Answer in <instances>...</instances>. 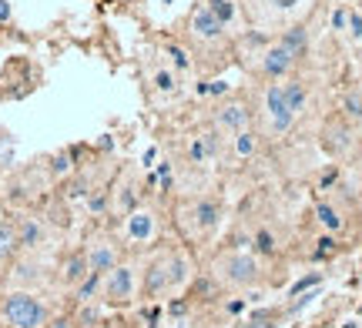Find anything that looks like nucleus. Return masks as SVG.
Wrapping results in <instances>:
<instances>
[{"label":"nucleus","mask_w":362,"mask_h":328,"mask_svg":"<svg viewBox=\"0 0 362 328\" xmlns=\"http://www.w3.org/2000/svg\"><path fill=\"white\" fill-rule=\"evenodd\" d=\"M188 37H191L198 47H218V44H225L228 27L215 17V10L208 7L205 0H198V3L191 7V14H188Z\"/></svg>","instance_id":"0eeeda50"},{"label":"nucleus","mask_w":362,"mask_h":328,"mask_svg":"<svg viewBox=\"0 0 362 328\" xmlns=\"http://www.w3.org/2000/svg\"><path fill=\"white\" fill-rule=\"evenodd\" d=\"M195 94H198V98H228V94H232V84H228L225 77H215V80H202V84L195 87Z\"/></svg>","instance_id":"7c9ffc66"},{"label":"nucleus","mask_w":362,"mask_h":328,"mask_svg":"<svg viewBox=\"0 0 362 328\" xmlns=\"http://www.w3.org/2000/svg\"><path fill=\"white\" fill-rule=\"evenodd\" d=\"M7 278L14 288H27L34 292V285H44V265L37 261V254H17V261L7 268Z\"/></svg>","instance_id":"4468645a"},{"label":"nucleus","mask_w":362,"mask_h":328,"mask_svg":"<svg viewBox=\"0 0 362 328\" xmlns=\"http://www.w3.org/2000/svg\"><path fill=\"white\" fill-rule=\"evenodd\" d=\"M168 292H175L171 288V248H164V252H158L148 265H145V272L138 275V295L141 298H161V295H168Z\"/></svg>","instance_id":"1a4fd4ad"},{"label":"nucleus","mask_w":362,"mask_h":328,"mask_svg":"<svg viewBox=\"0 0 362 328\" xmlns=\"http://www.w3.org/2000/svg\"><path fill=\"white\" fill-rule=\"evenodd\" d=\"M10 14H14V10H10V0H0V24H7Z\"/></svg>","instance_id":"79ce46f5"},{"label":"nucleus","mask_w":362,"mask_h":328,"mask_svg":"<svg viewBox=\"0 0 362 328\" xmlns=\"http://www.w3.org/2000/svg\"><path fill=\"white\" fill-rule=\"evenodd\" d=\"M14 231H17L21 254H41L51 245L54 228L47 225L44 215H37V211H17V215H14Z\"/></svg>","instance_id":"6e6552de"},{"label":"nucleus","mask_w":362,"mask_h":328,"mask_svg":"<svg viewBox=\"0 0 362 328\" xmlns=\"http://www.w3.org/2000/svg\"><path fill=\"white\" fill-rule=\"evenodd\" d=\"M315 245H319V248L312 252V261H326V258H332V254L339 252V241L332 238V234H322Z\"/></svg>","instance_id":"72a5a7b5"},{"label":"nucleus","mask_w":362,"mask_h":328,"mask_svg":"<svg viewBox=\"0 0 362 328\" xmlns=\"http://www.w3.org/2000/svg\"><path fill=\"white\" fill-rule=\"evenodd\" d=\"M262 148V134L255 127H245V131H238L232 134V157L235 161H248V157H255Z\"/></svg>","instance_id":"aec40b11"},{"label":"nucleus","mask_w":362,"mask_h":328,"mask_svg":"<svg viewBox=\"0 0 362 328\" xmlns=\"http://www.w3.org/2000/svg\"><path fill=\"white\" fill-rule=\"evenodd\" d=\"M349 34H352V37H356V41H362V14H356V10H352V14H349Z\"/></svg>","instance_id":"4c0bfd02"},{"label":"nucleus","mask_w":362,"mask_h":328,"mask_svg":"<svg viewBox=\"0 0 362 328\" xmlns=\"http://www.w3.org/2000/svg\"><path fill=\"white\" fill-rule=\"evenodd\" d=\"M184 154H188V164H195V168H205L208 161H211V154H208L205 138H202V134H191V138H188Z\"/></svg>","instance_id":"c85d7f7f"},{"label":"nucleus","mask_w":362,"mask_h":328,"mask_svg":"<svg viewBox=\"0 0 362 328\" xmlns=\"http://www.w3.org/2000/svg\"><path fill=\"white\" fill-rule=\"evenodd\" d=\"M322 148L329 154H336V157L349 154V148H352V131H349L345 118H336V121L326 124V131H322Z\"/></svg>","instance_id":"dca6fc26"},{"label":"nucleus","mask_w":362,"mask_h":328,"mask_svg":"<svg viewBox=\"0 0 362 328\" xmlns=\"http://www.w3.org/2000/svg\"><path fill=\"white\" fill-rule=\"evenodd\" d=\"M295 64H299V61L285 51L279 41H272V44H268L262 54H255L252 74L259 77V80H285V77H292Z\"/></svg>","instance_id":"9b49d317"},{"label":"nucleus","mask_w":362,"mask_h":328,"mask_svg":"<svg viewBox=\"0 0 362 328\" xmlns=\"http://www.w3.org/2000/svg\"><path fill=\"white\" fill-rule=\"evenodd\" d=\"M81 248L87 254L91 272H98V275H107L114 265H121V241L111 231H91Z\"/></svg>","instance_id":"9d476101"},{"label":"nucleus","mask_w":362,"mask_h":328,"mask_svg":"<svg viewBox=\"0 0 362 328\" xmlns=\"http://www.w3.org/2000/svg\"><path fill=\"white\" fill-rule=\"evenodd\" d=\"M114 148V141H111V134H104L101 141H98V151H111Z\"/></svg>","instance_id":"c03bdc74"},{"label":"nucleus","mask_w":362,"mask_h":328,"mask_svg":"<svg viewBox=\"0 0 362 328\" xmlns=\"http://www.w3.org/2000/svg\"><path fill=\"white\" fill-rule=\"evenodd\" d=\"M51 318V305L37 292L10 288L0 295V325L3 328H47Z\"/></svg>","instance_id":"f257e3e1"},{"label":"nucleus","mask_w":362,"mask_h":328,"mask_svg":"<svg viewBox=\"0 0 362 328\" xmlns=\"http://www.w3.org/2000/svg\"><path fill=\"white\" fill-rule=\"evenodd\" d=\"M87 275H91V265H87V254H84V248H74V252L64 254V261H61V285L78 288V285Z\"/></svg>","instance_id":"f3484780"},{"label":"nucleus","mask_w":362,"mask_h":328,"mask_svg":"<svg viewBox=\"0 0 362 328\" xmlns=\"http://www.w3.org/2000/svg\"><path fill=\"white\" fill-rule=\"evenodd\" d=\"M138 268L131 265V261H121V265H114L107 275L101 278V298L104 305H111V308H125L138 298Z\"/></svg>","instance_id":"39448f33"},{"label":"nucleus","mask_w":362,"mask_h":328,"mask_svg":"<svg viewBox=\"0 0 362 328\" xmlns=\"http://www.w3.org/2000/svg\"><path fill=\"white\" fill-rule=\"evenodd\" d=\"M295 111L288 107L282 91V80H265L262 87V124L268 138H285L292 127H295Z\"/></svg>","instance_id":"20e7f679"},{"label":"nucleus","mask_w":362,"mask_h":328,"mask_svg":"<svg viewBox=\"0 0 362 328\" xmlns=\"http://www.w3.org/2000/svg\"><path fill=\"white\" fill-rule=\"evenodd\" d=\"M141 164H145V168H155V164H158V148H155V144H151V148L145 151V157H141Z\"/></svg>","instance_id":"ea45409f"},{"label":"nucleus","mask_w":362,"mask_h":328,"mask_svg":"<svg viewBox=\"0 0 362 328\" xmlns=\"http://www.w3.org/2000/svg\"><path fill=\"white\" fill-rule=\"evenodd\" d=\"M21 254L17 231H14V215H0V272H7Z\"/></svg>","instance_id":"a211bd4d"},{"label":"nucleus","mask_w":362,"mask_h":328,"mask_svg":"<svg viewBox=\"0 0 362 328\" xmlns=\"http://www.w3.org/2000/svg\"><path fill=\"white\" fill-rule=\"evenodd\" d=\"M252 107L245 98H232V101H222L215 107V114H211V124L218 134H225V138H232L238 131H245V127H252Z\"/></svg>","instance_id":"ddd939ff"},{"label":"nucleus","mask_w":362,"mask_h":328,"mask_svg":"<svg viewBox=\"0 0 362 328\" xmlns=\"http://www.w3.org/2000/svg\"><path fill=\"white\" fill-rule=\"evenodd\" d=\"M268 44H272V34H268V30H259V27H248V30L238 34V51H245L248 57L262 54Z\"/></svg>","instance_id":"4be33fe9"},{"label":"nucleus","mask_w":362,"mask_h":328,"mask_svg":"<svg viewBox=\"0 0 362 328\" xmlns=\"http://www.w3.org/2000/svg\"><path fill=\"white\" fill-rule=\"evenodd\" d=\"M319 281H322V272H312V275L299 278V281H295V285H292V288H288V295H292V298H295V295H302V292H306V288H312V285H319Z\"/></svg>","instance_id":"c9c22d12"},{"label":"nucleus","mask_w":362,"mask_h":328,"mask_svg":"<svg viewBox=\"0 0 362 328\" xmlns=\"http://www.w3.org/2000/svg\"><path fill=\"white\" fill-rule=\"evenodd\" d=\"M342 118H345L349 124H359L362 121V91L359 87H349V91L342 94Z\"/></svg>","instance_id":"bb28decb"},{"label":"nucleus","mask_w":362,"mask_h":328,"mask_svg":"<svg viewBox=\"0 0 362 328\" xmlns=\"http://www.w3.org/2000/svg\"><path fill=\"white\" fill-rule=\"evenodd\" d=\"M336 181H339V164H332V168H329L326 175L319 177V191H329V188H332Z\"/></svg>","instance_id":"e433bc0d"},{"label":"nucleus","mask_w":362,"mask_h":328,"mask_svg":"<svg viewBox=\"0 0 362 328\" xmlns=\"http://www.w3.org/2000/svg\"><path fill=\"white\" fill-rule=\"evenodd\" d=\"M359 71H362V54H359Z\"/></svg>","instance_id":"a18cd8bd"},{"label":"nucleus","mask_w":362,"mask_h":328,"mask_svg":"<svg viewBox=\"0 0 362 328\" xmlns=\"http://www.w3.org/2000/svg\"><path fill=\"white\" fill-rule=\"evenodd\" d=\"M155 238H158V211L155 208L141 204V208H134L131 215H125L121 241H128V245H134V248H141V245H151Z\"/></svg>","instance_id":"f8f14e48"},{"label":"nucleus","mask_w":362,"mask_h":328,"mask_svg":"<svg viewBox=\"0 0 362 328\" xmlns=\"http://www.w3.org/2000/svg\"><path fill=\"white\" fill-rule=\"evenodd\" d=\"M252 252L259 254V258H275V254H279V238H275L268 228H259V231L252 234Z\"/></svg>","instance_id":"b1692460"},{"label":"nucleus","mask_w":362,"mask_h":328,"mask_svg":"<svg viewBox=\"0 0 362 328\" xmlns=\"http://www.w3.org/2000/svg\"><path fill=\"white\" fill-rule=\"evenodd\" d=\"M178 215H181V221L191 228L198 238H211L215 234V228L222 225V201L218 198H191V201H184L178 208Z\"/></svg>","instance_id":"423d86ee"},{"label":"nucleus","mask_w":362,"mask_h":328,"mask_svg":"<svg viewBox=\"0 0 362 328\" xmlns=\"http://www.w3.org/2000/svg\"><path fill=\"white\" fill-rule=\"evenodd\" d=\"M141 198H145V188L134 181V177H121L118 184H114V191H111V211H118L121 218L131 215L134 208H141Z\"/></svg>","instance_id":"2eb2a0df"},{"label":"nucleus","mask_w":362,"mask_h":328,"mask_svg":"<svg viewBox=\"0 0 362 328\" xmlns=\"http://www.w3.org/2000/svg\"><path fill=\"white\" fill-rule=\"evenodd\" d=\"M47 328H74V318H51Z\"/></svg>","instance_id":"37998d69"},{"label":"nucleus","mask_w":362,"mask_h":328,"mask_svg":"<svg viewBox=\"0 0 362 328\" xmlns=\"http://www.w3.org/2000/svg\"><path fill=\"white\" fill-rule=\"evenodd\" d=\"M245 7V17L259 30H275V27L299 24V17L306 14L309 0H238Z\"/></svg>","instance_id":"f03ea898"},{"label":"nucleus","mask_w":362,"mask_h":328,"mask_svg":"<svg viewBox=\"0 0 362 328\" xmlns=\"http://www.w3.org/2000/svg\"><path fill=\"white\" fill-rule=\"evenodd\" d=\"M275 41H279V44H282V47L292 54L295 61H302L306 51H309V30H306V24H288L282 34L275 37Z\"/></svg>","instance_id":"6ab92c4d"},{"label":"nucleus","mask_w":362,"mask_h":328,"mask_svg":"<svg viewBox=\"0 0 362 328\" xmlns=\"http://www.w3.org/2000/svg\"><path fill=\"white\" fill-rule=\"evenodd\" d=\"M279 315H282V311H275V308H262V311H255V315L245 322V328H275Z\"/></svg>","instance_id":"2f4dec72"},{"label":"nucleus","mask_w":362,"mask_h":328,"mask_svg":"<svg viewBox=\"0 0 362 328\" xmlns=\"http://www.w3.org/2000/svg\"><path fill=\"white\" fill-rule=\"evenodd\" d=\"M101 322V308L94 302H87V305H81V311H78V318H74V325H81V328H94Z\"/></svg>","instance_id":"473e14b6"},{"label":"nucleus","mask_w":362,"mask_h":328,"mask_svg":"<svg viewBox=\"0 0 362 328\" xmlns=\"http://www.w3.org/2000/svg\"><path fill=\"white\" fill-rule=\"evenodd\" d=\"M225 311H228V315H242V311H245V298H232V302L225 305Z\"/></svg>","instance_id":"a19ab883"},{"label":"nucleus","mask_w":362,"mask_h":328,"mask_svg":"<svg viewBox=\"0 0 362 328\" xmlns=\"http://www.w3.org/2000/svg\"><path fill=\"white\" fill-rule=\"evenodd\" d=\"M345 24H349V10L339 7L336 14H332V27H336V30H345Z\"/></svg>","instance_id":"58836bf2"},{"label":"nucleus","mask_w":362,"mask_h":328,"mask_svg":"<svg viewBox=\"0 0 362 328\" xmlns=\"http://www.w3.org/2000/svg\"><path fill=\"white\" fill-rule=\"evenodd\" d=\"M104 3H114V0H104Z\"/></svg>","instance_id":"49530a36"},{"label":"nucleus","mask_w":362,"mask_h":328,"mask_svg":"<svg viewBox=\"0 0 362 328\" xmlns=\"http://www.w3.org/2000/svg\"><path fill=\"white\" fill-rule=\"evenodd\" d=\"M282 91H285L288 107L295 111V118H302V114H306V107H309V84H306L302 77H285Z\"/></svg>","instance_id":"412c9836"},{"label":"nucleus","mask_w":362,"mask_h":328,"mask_svg":"<svg viewBox=\"0 0 362 328\" xmlns=\"http://www.w3.org/2000/svg\"><path fill=\"white\" fill-rule=\"evenodd\" d=\"M215 281H222L225 288H252L259 285L262 278V265L255 254L245 252H222L215 258Z\"/></svg>","instance_id":"7ed1b4c3"},{"label":"nucleus","mask_w":362,"mask_h":328,"mask_svg":"<svg viewBox=\"0 0 362 328\" xmlns=\"http://www.w3.org/2000/svg\"><path fill=\"white\" fill-rule=\"evenodd\" d=\"M312 215H315V221L326 228L329 234H336V231H342V228H345V218H342V211H339L336 204H329V201H315Z\"/></svg>","instance_id":"5701e85b"},{"label":"nucleus","mask_w":362,"mask_h":328,"mask_svg":"<svg viewBox=\"0 0 362 328\" xmlns=\"http://www.w3.org/2000/svg\"><path fill=\"white\" fill-rule=\"evenodd\" d=\"M151 87H155L158 94H178L181 91V77L171 71V67H158L155 74H151Z\"/></svg>","instance_id":"393cba45"},{"label":"nucleus","mask_w":362,"mask_h":328,"mask_svg":"<svg viewBox=\"0 0 362 328\" xmlns=\"http://www.w3.org/2000/svg\"><path fill=\"white\" fill-rule=\"evenodd\" d=\"M14 154H17V141L0 131V168H10L14 164Z\"/></svg>","instance_id":"f704fd0d"},{"label":"nucleus","mask_w":362,"mask_h":328,"mask_svg":"<svg viewBox=\"0 0 362 328\" xmlns=\"http://www.w3.org/2000/svg\"><path fill=\"white\" fill-rule=\"evenodd\" d=\"M164 54H168V64H171V71H175L178 77H184L188 71H191V67H195L191 54L184 51L181 44H168V47H164Z\"/></svg>","instance_id":"cd10ccee"},{"label":"nucleus","mask_w":362,"mask_h":328,"mask_svg":"<svg viewBox=\"0 0 362 328\" xmlns=\"http://www.w3.org/2000/svg\"><path fill=\"white\" fill-rule=\"evenodd\" d=\"M101 278H104V275L91 272V275H87V278H84V281L78 285V288H71V292H74V302H78V305L94 302V298L101 295Z\"/></svg>","instance_id":"a878e982"},{"label":"nucleus","mask_w":362,"mask_h":328,"mask_svg":"<svg viewBox=\"0 0 362 328\" xmlns=\"http://www.w3.org/2000/svg\"><path fill=\"white\" fill-rule=\"evenodd\" d=\"M205 3L215 10V17H218L225 27L238 24V0H205Z\"/></svg>","instance_id":"c756f323"}]
</instances>
